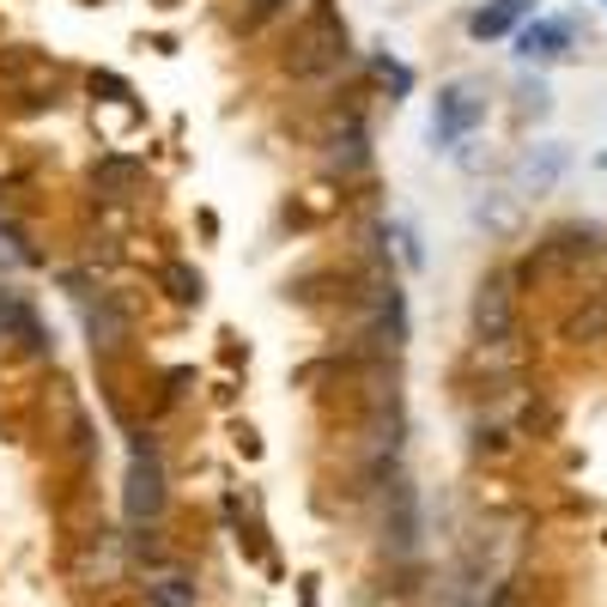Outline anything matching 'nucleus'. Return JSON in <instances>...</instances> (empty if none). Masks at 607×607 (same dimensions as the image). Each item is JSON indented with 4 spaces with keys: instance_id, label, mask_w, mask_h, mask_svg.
Instances as JSON below:
<instances>
[{
    "instance_id": "f257e3e1",
    "label": "nucleus",
    "mask_w": 607,
    "mask_h": 607,
    "mask_svg": "<svg viewBox=\"0 0 607 607\" xmlns=\"http://www.w3.org/2000/svg\"><path fill=\"white\" fill-rule=\"evenodd\" d=\"M164 456H159V444L152 437H134V462H128V492H122V511H128V523L134 528H159V516H164Z\"/></svg>"
},
{
    "instance_id": "f03ea898",
    "label": "nucleus",
    "mask_w": 607,
    "mask_h": 607,
    "mask_svg": "<svg viewBox=\"0 0 607 607\" xmlns=\"http://www.w3.org/2000/svg\"><path fill=\"white\" fill-rule=\"evenodd\" d=\"M486 110H492V92H486V80H449L444 92H437V110H432V146H456V140H468V134L486 122Z\"/></svg>"
},
{
    "instance_id": "7ed1b4c3",
    "label": "nucleus",
    "mask_w": 607,
    "mask_h": 607,
    "mask_svg": "<svg viewBox=\"0 0 607 607\" xmlns=\"http://www.w3.org/2000/svg\"><path fill=\"white\" fill-rule=\"evenodd\" d=\"M341 61H346V25H341V13L322 7V13L291 37L286 67H291V73H329V67H341Z\"/></svg>"
},
{
    "instance_id": "20e7f679",
    "label": "nucleus",
    "mask_w": 607,
    "mask_h": 607,
    "mask_svg": "<svg viewBox=\"0 0 607 607\" xmlns=\"http://www.w3.org/2000/svg\"><path fill=\"white\" fill-rule=\"evenodd\" d=\"M511 329H516V304H511V279L504 274H486L480 279V291H474V334H480V346H504L511 341Z\"/></svg>"
},
{
    "instance_id": "39448f33",
    "label": "nucleus",
    "mask_w": 607,
    "mask_h": 607,
    "mask_svg": "<svg viewBox=\"0 0 607 607\" xmlns=\"http://www.w3.org/2000/svg\"><path fill=\"white\" fill-rule=\"evenodd\" d=\"M565 49H571V25H565V19H535V25L516 37V55H523V61H559Z\"/></svg>"
},
{
    "instance_id": "423d86ee",
    "label": "nucleus",
    "mask_w": 607,
    "mask_h": 607,
    "mask_svg": "<svg viewBox=\"0 0 607 607\" xmlns=\"http://www.w3.org/2000/svg\"><path fill=\"white\" fill-rule=\"evenodd\" d=\"M528 13H535V0H486V7L468 19V37L492 43V37H504V31H516Z\"/></svg>"
},
{
    "instance_id": "0eeeda50",
    "label": "nucleus",
    "mask_w": 607,
    "mask_h": 607,
    "mask_svg": "<svg viewBox=\"0 0 607 607\" xmlns=\"http://www.w3.org/2000/svg\"><path fill=\"white\" fill-rule=\"evenodd\" d=\"M565 341H571V346L607 341V291H589V298L571 310V317H565Z\"/></svg>"
},
{
    "instance_id": "6e6552de",
    "label": "nucleus",
    "mask_w": 607,
    "mask_h": 607,
    "mask_svg": "<svg viewBox=\"0 0 607 607\" xmlns=\"http://www.w3.org/2000/svg\"><path fill=\"white\" fill-rule=\"evenodd\" d=\"M85 329H92V353L104 346V353H116L122 341H128V317H122L110 298H98L92 310H85Z\"/></svg>"
},
{
    "instance_id": "1a4fd4ad",
    "label": "nucleus",
    "mask_w": 607,
    "mask_h": 607,
    "mask_svg": "<svg viewBox=\"0 0 607 607\" xmlns=\"http://www.w3.org/2000/svg\"><path fill=\"white\" fill-rule=\"evenodd\" d=\"M559 171H565V152H559V146H541V159H535V152L523 159L516 183H523V195H547V188L559 183Z\"/></svg>"
},
{
    "instance_id": "9d476101",
    "label": "nucleus",
    "mask_w": 607,
    "mask_h": 607,
    "mask_svg": "<svg viewBox=\"0 0 607 607\" xmlns=\"http://www.w3.org/2000/svg\"><path fill=\"white\" fill-rule=\"evenodd\" d=\"M146 607H195V583L183 571H159L146 583Z\"/></svg>"
},
{
    "instance_id": "9b49d317",
    "label": "nucleus",
    "mask_w": 607,
    "mask_h": 607,
    "mask_svg": "<svg viewBox=\"0 0 607 607\" xmlns=\"http://www.w3.org/2000/svg\"><path fill=\"white\" fill-rule=\"evenodd\" d=\"M164 286H171L176 304H201V274H195L188 262H171V267H164Z\"/></svg>"
},
{
    "instance_id": "f8f14e48",
    "label": "nucleus",
    "mask_w": 607,
    "mask_h": 607,
    "mask_svg": "<svg viewBox=\"0 0 607 607\" xmlns=\"http://www.w3.org/2000/svg\"><path fill=\"white\" fill-rule=\"evenodd\" d=\"M31 164H25V152H13V146H0V183H19Z\"/></svg>"
},
{
    "instance_id": "ddd939ff",
    "label": "nucleus",
    "mask_w": 607,
    "mask_h": 607,
    "mask_svg": "<svg viewBox=\"0 0 607 607\" xmlns=\"http://www.w3.org/2000/svg\"><path fill=\"white\" fill-rule=\"evenodd\" d=\"M274 7H279V0H255V7H250V13H255V25H262V19L274 13Z\"/></svg>"
}]
</instances>
